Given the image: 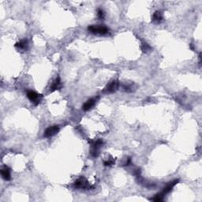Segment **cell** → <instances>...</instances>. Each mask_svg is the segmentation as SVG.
Returning <instances> with one entry per match:
<instances>
[{"label": "cell", "instance_id": "obj_16", "mask_svg": "<svg viewBox=\"0 0 202 202\" xmlns=\"http://www.w3.org/2000/svg\"><path fill=\"white\" fill-rule=\"evenodd\" d=\"M104 163L105 166H111L115 163V160H112V159H110V160H108V161H104V163Z\"/></svg>", "mask_w": 202, "mask_h": 202}, {"label": "cell", "instance_id": "obj_13", "mask_svg": "<svg viewBox=\"0 0 202 202\" xmlns=\"http://www.w3.org/2000/svg\"><path fill=\"white\" fill-rule=\"evenodd\" d=\"M164 197H165V196L163 195V194H162L161 193H159V194H156V195L154 196L153 198H152L151 200H153V201H156V202L163 201V200H164Z\"/></svg>", "mask_w": 202, "mask_h": 202}, {"label": "cell", "instance_id": "obj_5", "mask_svg": "<svg viewBox=\"0 0 202 202\" xmlns=\"http://www.w3.org/2000/svg\"><path fill=\"white\" fill-rule=\"evenodd\" d=\"M27 96L29 99V100L33 103L35 105H37L40 103L41 98H42V96L39 93H36L34 91H28L27 92Z\"/></svg>", "mask_w": 202, "mask_h": 202}, {"label": "cell", "instance_id": "obj_11", "mask_svg": "<svg viewBox=\"0 0 202 202\" xmlns=\"http://www.w3.org/2000/svg\"><path fill=\"white\" fill-rule=\"evenodd\" d=\"M15 47L18 49H21V50H26L28 47V41L27 40H22L15 44Z\"/></svg>", "mask_w": 202, "mask_h": 202}, {"label": "cell", "instance_id": "obj_15", "mask_svg": "<svg viewBox=\"0 0 202 202\" xmlns=\"http://www.w3.org/2000/svg\"><path fill=\"white\" fill-rule=\"evenodd\" d=\"M97 16L99 19L103 20V18H104V12L103 11L102 9H98L97 10Z\"/></svg>", "mask_w": 202, "mask_h": 202}, {"label": "cell", "instance_id": "obj_9", "mask_svg": "<svg viewBox=\"0 0 202 202\" xmlns=\"http://www.w3.org/2000/svg\"><path fill=\"white\" fill-rule=\"evenodd\" d=\"M1 175L2 179L6 181H10L11 179V175H10V168L7 166H4L1 169Z\"/></svg>", "mask_w": 202, "mask_h": 202}, {"label": "cell", "instance_id": "obj_14", "mask_svg": "<svg viewBox=\"0 0 202 202\" xmlns=\"http://www.w3.org/2000/svg\"><path fill=\"white\" fill-rule=\"evenodd\" d=\"M152 49V47H150L149 44H148L147 43H143L142 44V50H143V52H148Z\"/></svg>", "mask_w": 202, "mask_h": 202}, {"label": "cell", "instance_id": "obj_7", "mask_svg": "<svg viewBox=\"0 0 202 202\" xmlns=\"http://www.w3.org/2000/svg\"><path fill=\"white\" fill-rule=\"evenodd\" d=\"M179 179H175V180L172 181V182H168V183L166 185V186L163 189V191L161 192V194L165 196L166 194H167L168 193H170L171 191L172 190V189L175 187V185H176L178 182H179Z\"/></svg>", "mask_w": 202, "mask_h": 202}, {"label": "cell", "instance_id": "obj_2", "mask_svg": "<svg viewBox=\"0 0 202 202\" xmlns=\"http://www.w3.org/2000/svg\"><path fill=\"white\" fill-rule=\"evenodd\" d=\"M74 185L77 189H83V190H90L93 189V186L90 185L87 179L84 177H80L79 179L74 182Z\"/></svg>", "mask_w": 202, "mask_h": 202}, {"label": "cell", "instance_id": "obj_10", "mask_svg": "<svg viewBox=\"0 0 202 202\" xmlns=\"http://www.w3.org/2000/svg\"><path fill=\"white\" fill-rule=\"evenodd\" d=\"M61 88V80H60V78L59 77H57V78H55V80L54 81V82L52 83V84H51V86H50V92H54V91H56V90L59 89Z\"/></svg>", "mask_w": 202, "mask_h": 202}, {"label": "cell", "instance_id": "obj_6", "mask_svg": "<svg viewBox=\"0 0 202 202\" xmlns=\"http://www.w3.org/2000/svg\"><path fill=\"white\" fill-rule=\"evenodd\" d=\"M59 126H50L44 132V137H50L59 133Z\"/></svg>", "mask_w": 202, "mask_h": 202}, {"label": "cell", "instance_id": "obj_12", "mask_svg": "<svg viewBox=\"0 0 202 202\" xmlns=\"http://www.w3.org/2000/svg\"><path fill=\"white\" fill-rule=\"evenodd\" d=\"M163 19L162 13L160 11H156L152 15V22H160Z\"/></svg>", "mask_w": 202, "mask_h": 202}, {"label": "cell", "instance_id": "obj_4", "mask_svg": "<svg viewBox=\"0 0 202 202\" xmlns=\"http://www.w3.org/2000/svg\"><path fill=\"white\" fill-rule=\"evenodd\" d=\"M118 87H119V82L118 81H112L104 88L103 92L106 94H111L115 93L118 89Z\"/></svg>", "mask_w": 202, "mask_h": 202}, {"label": "cell", "instance_id": "obj_3", "mask_svg": "<svg viewBox=\"0 0 202 202\" xmlns=\"http://www.w3.org/2000/svg\"><path fill=\"white\" fill-rule=\"evenodd\" d=\"M103 142L101 139H99V140H96V142H91V150H90V152H91V155L93 156V157H97L99 153V148L102 147Z\"/></svg>", "mask_w": 202, "mask_h": 202}, {"label": "cell", "instance_id": "obj_8", "mask_svg": "<svg viewBox=\"0 0 202 202\" xmlns=\"http://www.w3.org/2000/svg\"><path fill=\"white\" fill-rule=\"evenodd\" d=\"M96 100H97V98H92V99H89L84 103V105H83L82 107V109L84 110V111H89V110L92 109L93 107L96 104Z\"/></svg>", "mask_w": 202, "mask_h": 202}, {"label": "cell", "instance_id": "obj_1", "mask_svg": "<svg viewBox=\"0 0 202 202\" xmlns=\"http://www.w3.org/2000/svg\"><path fill=\"white\" fill-rule=\"evenodd\" d=\"M88 30L91 33L96 35H106L109 32V29L104 25H90L88 27Z\"/></svg>", "mask_w": 202, "mask_h": 202}]
</instances>
